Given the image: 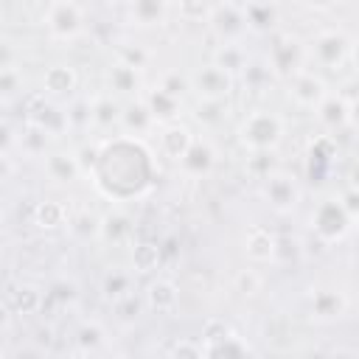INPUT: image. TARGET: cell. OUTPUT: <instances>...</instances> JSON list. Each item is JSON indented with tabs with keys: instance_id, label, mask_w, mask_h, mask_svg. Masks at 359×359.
I'll use <instances>...</instances> for the list:
<instances>
[{
	"instance_id": "cell-1",
	"label": "cell",
	"mask_w": 359,
	"mask_h": 359,
	"mask_svg": "<svg viewBox=\"0 0 359 359\" xmlns=\"http://www.w3.org/2000/svg\"><path fill=\"white\" fill-rule=\"evenodd\" d=\"M154 177V160L151 151L146 149L143 137L132 135H115L101 140V154L93 168L95 188L107 199H129L140 196Z\"/></svg>"
},
{
	"instance_id": "cell-2",
	"label": "cell",
	"mask_w": 359,
	"mask_h": 359,
	"mask_svg": "<svg viewBox=\"0 0 359 359\" xmlns=\"http://www.w3.org/2000/svg\"><path fill=\"white\" fill-rule=\"evenodd\" d=\"M283 135H286L283 115L266 107L250 109L236 129V137L247 151H275L283 143Z\"/></svg>"
},
{
	"instance_id": "cell-3",
	"label": "cell",
	"mask_w": 359,
	"mask_h": 359,
	"mask_svg": "<svg viewBox=\"0 0 359 359\" xmlns=\"http://www.w3.org/2000/svg\"><path fill=\"white\" fill-rule=\"evenodd\" d=\"M309 227L323 244H337L351 233L353 213L348 210V205L339 194H328L314 205V210L309 216Z\"/></svg>"
},
{
	"instance_id": "cell-4",
	"label": "cell",
	"mask_w": 359,
	"mask_h": 359,
	"mask_svg": "<svg viewBox=\"0 0 359 359\" xmlns=\"http://www.w3.org/2000/svg\"><path fill=\"white\" fill-rule=\"evenodd\" d=\"M306 50H309V65H317L320 70H328V73H337L348 62H353V39L337 28L317 31L306 42Z\"/></svg>"
},
{
	"instance_id": "cell-5",
	"label": "cell",
	"mask_w": 359,
	"mask_h": 359,
	"mask_svg": "<svg viewBox=\"0 0 359 359\" xmlns=\"http://www.w3.org/2000/svg\"><path fill=\"white\" fill-rule=\"evenodd\" d=\"M42 20L50 39L56 42H76L87 28V17L79 0H50Z\"/></svg>"
},
{
	"instance_id": "cell-6",
	"label": "cell",
	"mask_w": 359,
	"mask_h": 359,
	"mask_svg": "<svg viewBox=\"0 0 359 359\" xmlns=\"http://www.w3.org/2000/svg\"><path fill=\"white\" fill-rule=\"evenodd\" d=\"M266 62H269V67L275 70V76L286 81V79L294 76L297 70H306V67H309L306 42H300L294 34L278 31V34H272V39H269Z\"/></svg>"
},
{
	"instance_id": "cell-7",
	"label": "cell",
	"mask_w": 359,
	"mask_h": 359,
	"mask_svg": "<svg viewBox=\"0 0 359 359\" xmlns=\"http://www.w3.org/2000/svg\"><path fill=\"white\" fill-rule=\"evenodd\" d=\"M258 194L280 216L297 210V205L303 199V188H300L297 177L289 174V171H283V168H275L272 174H266L264 180H258Z\"/></svg>"
},
{
	"instance_id": "cell-8",
	"label": "cell",
	"mask_w": 359,
	"mask_h": 359,
	"mask_svg": "<svg viewBox=\"0 0 359 359\" xmlns=\"http://www.w3.org/2000/svg\"><path fill=\"white\" fill-rule=\"evenodd\" d=\"M208 28L210 34L219 39V42H241L250 31L247 25V14H244V6L233 3V0H222V3H213L208 8Z\"/></svg>"
},
{
	"instance_id": "cell-9",
	"label": "cell",
	"mask_w": 359,
	"mask_h": 359,
	"mask_svg": "<svg viewBox=\"0 0 359 359\" xmlns=\"http://www.w3.org/2000/svg\"><path fill=\"white\" fill-rule=\"evenodd\" d=\"M328 93H331V90H328V81H325L317 70H311V67L297 70L294 76L286 79V95H289V101H292L294 107H300V109H317L320 101H323Z\"/></svg>"
},
{
	"instance_id": "cell-10",
	"label": "cell",
	"mask_w": 359,
	"mask_h": 359,
	"mask_svg": "<svg viewBox=\"0 0 359 359\" xmlns=\"http://www.w3.org/2000/svg\"><path fill=\"white\" fill-rule=\"evenodd\" d=\"M236 81L238 79L224 67H219L216 62L199 65L191 73V90L196 93V98H230L236 90Z\"/></svg>"
},
{
	"instance_id": "cell-11",
	"label": "cell",
	"mask_w": 359,
	"mask_h": 359,
	"mask_svg": "<svg viewBox=\"0 0 359 359\" xmlns=\"http://www.w3.org/2000/svg\"><path fill=\"white\" fill-rule=\"evenodd\" d=\"M104 84H107V93H112V95H118L123 101L140 98L146 93L143 70H137L132 65H123L118 59H112V65L104 70Z\"/></svg>"
},
{
	"instance_id": "cell-12",
	"label": "cell",
	"mask_w": 359,
	"mask_h": 359,
	"mask_svg": "<svg viewBox=\"0 0 359 359\" xmlns=\"http://www.w3.org/2000/svg\"><path fill=\"white\" fill-rule=\"evenodd\" d=\"M45 306V292L34 283H6L3 292V309L11 311V317H31V314H42Z\"/></svg>"
},
{
	"instance_id": "cell-13",
	"label": "cell",
	"mask_w": 359,
	"mask_h": 359,
	"mask_svg": "<svg viewBox=\"0 0 359 359\" xmlns=\"http://www.w3.org/2000/svg\"><path fill=\"white\" fill-rule=\"evenodd\" d=\"M216 163H219V151H216V146L210 143V137H196L194 146L185 151V157L177 163V168H180L188 180H205V177L213 174Z\"/></svg>"
},
{
	"instance_id": "cell-14",
	"label": "cell",
	"mask_w": 359,
	"mask_h": 359,
	"mask_svg": "<svg viewBox=\"0 0 359 359\" xmlns=\"http://www.w3.org/2000/svg\"><path fill=\"white\" fill-rule=\"evenodd\" d=\"M348 311V297L337 286H320L309 294V314L317 323H337Z\"/></svg>"
},
{
	"instance_id": "cell-15",
	"label": "cell",
	"mask_w": 359,
	"mask_h": 359,
	"mask_svg": "<svg viewBox=\"0 0 359 359\" xmlns=\"http://www.w3.org/2000/svg\"><path fill=\"white\" fill-rule=\"evenodd\" d=\"M196 135L194 129L185 123V121H174V123H163L160 132H157V151L171 160V163H180L185 157V151L194 146Z\"/></svg>"
},
{
	"instance_id": "cell-16",
	"label": "cell",
	"mask_w": 359,
	"mask_h": 359,
	"mask_svg": "<svg viewBox=\"0 0 359 359\" xmlns=\"http://www.w3.org/2000/svg\"><path fill=\"white\" fill-rule=\"evenodd\" d=\"M143 300H146V311L151 314H174L180 306V286L171 278H154L146 283L143 289Z\"/></svg>"
},
{
	"instance_id": "cell-17",
	"label": "cell",
	"mask_w": 359,
	"mask_h": 359,
	"mask_svg": "<svg viewBox=\"0 0 359 359\" xmlns=\"http://www.w3.org/2000/svg\"><path fill=\"white\" fill-rule=\"evenodd\" d=\"M160 129L146 98H132V101H123V115H121V132L123 135H132V137H146L149 132Z\"/></svg>"
},
{
	"instance_id": "cell-18",
	"label": "cell",
	"mask_w": 359,
	"mask_h": 359,
	"mask_svg": "<svg viewBox=\"0 0 359 359\" xmlns=\"http://www.w3.org/2000/svg\"><path fill=\"white\" fill-rule=\"evenodd\" d=\"M79 87V70L67 62H53L42 70V90L50 98H65V95H76Z\"/></svg>"
},
{
	"instance_id": "cell-19",
	"label": "cell",
	"mask_w": 359,
	"mask_h": 359,
	"mask_svg": "<svg viewBox=\"0 0 359 359\" xmlns=\"http://www.w3.org/2000/svg\"><path fill=\"white\" fill-rule=\"evenodd\" d=\"M337 154H339V149H337V140H334L331 135H317V137H311V140H309V149H306L309 177L323 180V177L331 171Z\"/></svg>"
},
{
	"instance_id": "cell-20",
	"label": "cell",
	"mask_w": 359,
	"mask_h": 359,
	"mask_svg": "<svg viewBox=\"0 0 359 359\" xmlns=\"http://www.w3.org/2000/svg\"><path fill=\"white\" fill-rule=\"evenodd\" d=\"M45 174H48V180H53L56 185H70V182H76V180L84 174V168H81L76 151L53 149V151L45 154Z\"/></svg>"
},
{
	"instance_id": "cell-21",
	"label": "cell",
	"mask_w": 359,
	"mask_h": 359,
	"mask_svg": "<svg viewBox=\"0 0 359 359\" xmlns=\"http://www.w3.org/2000/svg\"><path fill=\"white\" fill-rule=\"evenodd\" d=\"M275 247H278V236L264 224H252L244 233V255L250 264H272Z\"/></svg>"
},
{
	"instance_id": "cell-22",
	"label": "cell",
	"mask_w": 359,
	"mask_h": 359,
	"mask_svg": "<svg viewBox=\"0 0 359 359\" xmlns=\"http://www.w3.org/2000/svg\"><path fill=\"white\" fill-rule=\"evenodd\" d=\"M317 121L323 129L328 132H339V129H348V118H351V101L337 90V93H328L320 107L314 109Z\"/></svg>"
},
{
	"instance_id": "cell-23",
	"label": "cell",
	"mask_w": 359,
	"mask_h": 359,
	"mask_svg": "<svg viewBox=\"0 0 359 359\" xmlns=\"http://www.w3.org/2000/svg\"><path fill=\"white\" fill-rule=\"evenodd\" d=\"M132 236H135V222H132L123 210H109V213L101 216L98 238H101L104 244L123 247V244H132Z\"/></svg>"
},
{
	"instance_id": "cell-24",
	"label": "cell",
	"mask_w": 359,
	"mask_h": 359,
	"mask_svg": "<svg viewBox=\"0 0 359 359\" xmlns=\"http://www.w3.org/2000/svg\"><path fill=\"white\" fill-rule=\"evenodd\" d=\"M121 115H123V104L118 95H112V93L93 95V129H98V132L121 129Z\"/></svg>"
},
{
	"instance_id": "cell-25",
	"label": "cell",
	"mask_w": 359,
	"mask_h": 359,
	"mask_svg": "<svg viewBox=\"0 0 359 359\" xmlns=\"http://www.w3.org/2000/svg\"><path fill=\"white\" fill-rule=\"evenodd\" d=\"M143 98H146V104H149V109H151V115H154L157 126L180 121V115H182V98H177V95L165 93L160 84H157V87H151V90H146V93H143Z\"/></svg>"
},
{
	"instance_id": "cell-26",
	"label": "cell",
	"mask_w": 359,
	"mask_h": 359,
	"mask_svg": "<svg viewBox=\"0 0 359 359\" xmlns=\"http://www.w3.org/2000/svg\"><path fill=\"white\" fill-rule=\"evenodd\" d=\"M98 292L112 306L118 300L135 294V269H109V272H104V278L98 283Z\"/></svg>"
},
{
	"instance_id": "cell-27",
	"label": "cell",
	"mask_w": 359,
	"mask_h": 359,
	"mask_svg": "<svg viewBox=\"0 0 359 359\" xmlns=\"http://www.w3.org/2000/svg\"><path fill=\"white\" fill-rule=\"evenodd\" d=\"M168 17V0H129V20L137 28H157Z\"/></svg>"
},
{
	"instance_id": "cell-28",
	"label": "cell",
	"mask_w": 359,
	"mask_h": 359,
	"mask_svg": "<svg viewBox=\"0 0 359 359\" xmlns=\"http://www.w3.org/2000/svg\"><path fill=\"white\" fill-rule=\"evenodd\" d=\"M129 258H132V269L137 275H151V272H157L163 266V250H160L157 241H149V238L132 241Z\"/></svg>"
},
{
	"instance_id": "cell-29",
	"label": "cell",
	"mask_w": 359,
	"mask_h": 359,
	"mask_svg": "<svg viewBox=\"0 0 359 359\" xmlns=\"http://www.w3.org/2000/svg\"><path fill=\"white\" fill-rule=\"evenodd\" d=\"M230 98H199V104L194 107V121L202 129H216L230 118Z\"/></svg>"
},
{
	"instance_id": "cell-30",
	"label": "cell",
	"mask_w": 359,
	"mask_h": 359,
	"mask_svg": "<svg viewBox=\"0 0 359 359\" xmlns=\"http://www.w3.org/2000/svg\"><path fill=\"white\" fill-rule=\"evenodd\" d=\"M31 219H34V224H36L39 230L50 233V230L65 227V224L70 222V213H67L65 202H59V199H42V202L34 205Z\"/></svg>"
},
{
	"instance_id": "cell-31",
	"label": "cell",
	"mask_w": 359,
	"mask_h": 359,
	"mask_svg": "<svg viewBox=\"0 0 359 359\" xmlns=\"http://www.w3.org/2000/svg\"><path fill=\"white\" fill-rule=\"evenodd\" d=\"M244 14H247V25L252 34H269L278 25V8L269 0H250L244 6Z\"/></svg>"
},
{
	"instance_id": "cell-32",
	"label": "cell",
	"mask_w": 359,
	"mask_h": 359,
	"mask_svg": "<svg viewBox=\"0 0 359 359\" xmlns=\"http://www.w3.org/2000/svg\"><path fill=\"white\" fill-rule=\"evenodd\" d=\"M210 62H216L219 67H224L227 73H233L238 79L247 70V65H250V53H247V48L241 42H222L213 50V59Z\"/></svg>"
},
{
	"instance_id": "cell-33",
	"label": "cell",
	"mask_w": 359,
	"mask_h": 359,
	"mask_svg": "<svg viewBox=\"0 0 359 359\" xmlns=\"http://www.w3.org/2000/svg\"><path fill=\"white\" fill-rule=\"evenodd\" d=\"M76 353H98L107 345V328L101 325V320H84L76 334Z\"/></svg>"
},
{
	"instance_id": "cell-34",
	"label": "cell",
	"mask_w": 359,
	"mask_h": 359,
	"mask_svg": "<svg viewBox=\"0 0 359 359\" xmlns=\"http://www.w3.org/2000/svg\"><path fill=\"white\" fill-rule=\"evenodd\" d=\"M67 112V126L70 132L81 135V132H90L93 129V98L90 95H73L65 107Z\"/></svg>"
},
{
	"instance_id": "cell-35",
	"label": "cell",
	"mask_w": 359,
	"mask_h": 359,
	"mask_svg": "<svg viewBox=\"0 0 359 359\" xmlns=\"http://www.w3.org/2000/svg\"><path fill=\"white\" fill-rule=\"evenodd\" d=\"M241 79H244L247 90L264 93V90L269 87V81H272V79H278V76H275V70L269 67V62H266V59H250V65H247V70L241 73Z\"/></svg>"
},
{
	"instance_id": "cell-36",
	"label": "cell",
	"mask_w": 359,
	"mask_h": 359,
	"mask_svg": "<svg viewBox=\"0 0 359 359\" xmlns=\"http://www.w3.org/2000/svg\"><path fill=\"white\" fill-rule=\"evenodd\" d=\"M76 294H79V286H76L73 280H67V278L53 280V283L48 286V292H45V306H42V311H45V309H65V306H70V303L76 300Z\"/></svg>"
},
{
	"instance_id": "cell-37",
	"label": "cell",
	"mask_w": 359,
	"mask_h": 359,
	"mask_svg": "<svg viewBox=\"0 0 359 359\" xmlns=\"http://www.w3.org/2000/svg\"><path fill=\"white\" fill-rule=\"evenodd\" d=\"M247 353H255V351L236 331H230L224 339H219V342H213V345L205 348V356H247Z\"/></svg>"
},
{
	"instance_id": "cell-38",
	"label": "cell",
	"mask_w": 359,
	"mask_h": 359,
	"mask_svg": "<svg viewBox=\"0 0 359 359\" xmlns=\"http://www.w3.org/2000/svg\"><path fill=\"white\" fill-rule=\"evenodd\" d=\"M115 59L123 62V65H132V67H137V70H146V67L151 65L154 53H151L149 48H143V45L118 42V45H115Z\"/></svg>"
},
{
	"instance_id": "cell-39",
	"label": "cell",
	"mask_w": 359,
	"mask_h": 359,
	"mask_svg": "<svg viewBox=\"0 0 359 359\" xmlns=\"http://www.w3.org/2000/svg\"><path fill=\"white\" fill-rule=\"evenodd\" d=\"M233 289L238 294H244V297H252V294H258L264 289V275L255 266H244V269H238L233 275Z\"/></svg>"
},
{
	"instance_id": "cell-40",
	"label": "cell",
	"mask_w": 359,
	"mask_h": 359,
	"mask_svg": "<svg viewBox=\"0 0 359 359\" xmlns=\"http://www.w3.org/2000/svg\"><path fill=\"white\" fill-rule=\"evenodd\" d=\"M70 233L79 238H98V227H101V216H93L90 210H79L76 216H70L67 222Z\"/></svg>"
},
{
	"instance_id": "cell-41",
	"label": "cell",
	"mask_w": 359,
	"mask_h": 359,
	"mask_svg": "<svg viewBox=\"0 0 359 359\" xmlns=\"http://www.w3.org/2000/svg\"><path fill=\"white\" fill-rule=\"evenodd\" d=\"M247 174L252 180H264L266 174H272L278 165H275V151H250L247 163H244Z\"/></svg>"
},
{
	"instance_id": "cell-42",
	"label": "cell",
	"mask_w": 359,
	"mask_h": 359,
	"mask_svg": "<svg viewBox=\"0 0 359 359\" xmlns=\"http://www.w3.org/2000/svg\"><path fill=\"white\" fill-rule=\"evenodd\" d=\"M0 90H3V98L6 101H11L14 95H20V90H22V73L8 59L3 62V70H0Z\"/></svg>"
},
{
	"instance_id": "cell-43",
	"label": "cell",
	"mask_w": 359,
	"mask_h": 359,
	"mask_svg": "<svg viewBox=\"0 0 359 359\" xmlns=\"http://www.w3.org/2000/svg\"><path fill=\"white\" fill-rule=\"evenodd\" d=\"M165 93H171V95H177V98H185V93L191 90V76H182L180 70H168V73H163L160 76V81H157Z\"/></svg>"
},
{
	"instance_id": "cell-44",
	"label": "cell",
	"mask_w": 359,
	"mask_h": 359,
	"mask_svg": "<svg viewBox=\"0 0 359 359\" xmlns=\"http://www.w3.org/2000/svg\"><path fill=\"white\" fill-rule=\"evenodd\" d=\"M143 309H146V300L137 297V294H129V297H123V300L115 303V317H118L121 323H135Z\"/></svg>"
},
{
	"instance_id": "cell-45",
	"label": "cell",
	"mask_w": 359,
	"mask_h": 359,
	"mask_svg": "<svg viewBox=\"0 0 359 359\" xmlns=\"http://www.w3.org/2000/svg\"><path fill=\"white\" fill-rule=\"evenodd\" d=\"M230 331H233V328H230L222 317H210V320H205V323H202V345L208 348V345H213V342L224 339Z\"/></svg>"
},
{
	"instance_id": "cell-46",
	"label": "cell",
	"mask_w": 359,
	"mask_h": 359,
	"mask_svg": "<svg viewBox=\"0 0 359 359\" xmlns=\"http://www.w3.org/2000/svg\"><path fill=\"white\" fill-rule=\"evenodd\" d=\"M297 252H300L297 238H292V236H278V247H275V264H289V261H294V258H297Z\"/></svg>"
},
{
	"instance_id": "cell-47",
	"label": "cell",
	"mask_w": 359,
	"mask_h": 359,
	"mask_svg": "<svg viewBox=\"0 0 359 359\" xmlns=\"http://www.w3.org/2000/svg\"><path fill=\"white\" fill-rule=\"evenodd\" d=\"M168 353H171V356H205V345H202V342H188V339H182V342H174V345L168 348Z\"/></svg>"
},
{
	"instance_id": "cell-48",
	"label": "cell",
	"mask_w": 359,
	"mask_h": 359,
	"mask_svg": "<svg viewBox=\"0 0 359 359\" xmlns=\"http://www.w3.org/2000/svg\"><path fill=\"white\" fill-rule=\"evenodd\" d=\"M34 342H36V348L48 351V348L56 342V331H53V325L48 323V325H42V328H36V337H34Z\"/></svg>"
},
{
	"instance_id": "cell-49",
	"label": "cell",
	"mask_w": 359,
	"mask_h": 359,
	"mask_svg": "<svg viewBox=\"0 0 359 359\" xmlns=\"http://www.w3.org/2000/svg\"><path fill=\"white\" fill-rule=\"evenodd\" d=\"M345 180H348V191H356L359 194V160H353L345 171Z\"/></svg>"
},
{
	"instance_id": "cell-50",
	"label": "cell",
	"mask_w": 359,
	"mask_h": 359,
	"mask_svg": "<svg viewBox=\"0 0 359 359\" xmlns=\"http://www.w3.org/2000/svg\"><path fill=\"white\" fill-rule=\"evenodd\" d=\"M348 129L359 132V95L351 98V118H348Z\"/></svg>"
},
{
	"instance_id": "cell-51",
	"label": "cell",
	"mask_w": 359,
	"mask_h": 359,
	"mask_svg": "<svg viewBox=\"0 0 359 359\" xmlns=\"http://www.w3.org/2000/svg\"><path fill=\"white\" fill-rule=\"evenodd\" d=\"M309 8H314V11H325V8H331L337 0H303Z\"/></svg>"
},
{
	"instance_id": "cell-52",
	"label": "cell",
	"mask_w": 359,
	"mask_h": 359,
	"mask_svg": "<svg viewBox=\"0 0 359 359\" xmlns=\"http://www.w3.org/2000/svg\"><path fill=\"white\" fill-rule=\"evenodd\" d=\"M353 65H356V67H359V39H356V42H353Z\"/></svg>"
},
{
	"instance_id": "cell-53",
	"label": "cell",
	"mask_w": 359,
	"mask_h": 359,
	"mask_svg": "<svg viewBox=\"0 0 359 359\" xmlns=\"http://www.w3.org/2000/svg\"><path fill=\"white\" fill-rule=\"evenodd\" d=\"M353 227H356V233H359V213L353 216Z\"/></svg>"
}]
</instances>
